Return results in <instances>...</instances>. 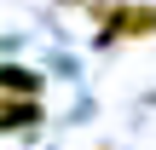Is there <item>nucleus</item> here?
Segmentation results:
<instances>
[{"mask_svg": "<svg viewBox=\"0 0 156 150\" xmlns=\"http://www.w3.org/2000/svg\"><path fill=\"white\" fill-rule=\"evenodd\" d=\"M151 35H156V6L151 0L145 6L139 0H110V12L98 17V35L93 40L98 46H116V40H151Z\"/></svg>", "mask_w": 156, "mask_h": 150, "instance_id": "nucleus-1", "label": "nucleus"}, {"mask_svg": "<svg viewBox=\"0 0 156 150\" xmlns=\"http://www.w3.org/2000/svg\"><path fill=\"white\" fill-rule=\"evenodd\" d=\"M41 121V98H0V133H29Z\"/></svg>", "mask_w": 156, "mask_h": 150, "instance_id": "nucleus-2", "label": "nucleus"}, {"mask_svg": "<svg viewBox=\"0 0 156 150\" xmlns=\"http://www.w3.org/2000/svg\"><path fill=\"white\" fill-rule=\"evenodd\" d=\"M0 98H41V75L23 64H0Z\"/></svg>", "mask_w": 156, "mask_h": 150, "instance_id": "nucleus-3", "label": "nucleus"}]
</instances>
